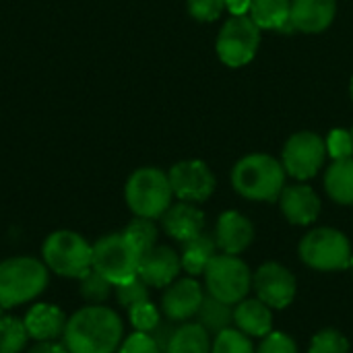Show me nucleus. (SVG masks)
Instances as JSON below:
<instances>
[{"mask_svg":"<svg viewBox=\"0 0 353 353\" xmlns=\"http://www.w3.org/2000/svg\"><path fill=\"white\" fill-rule=\"evenodd\" d=\"M27 353H68V350L54 341H37Z\"/></svg>","mask_w":353,"mask_h":353,"instance_id":"obj_37","label":"nucleus"},{"mask_svg":"<svg viewBox=\"0 0 353 353\" xmlns=\"http://www.w3.org/2000/svg\"><path fill=\"white\" fill-rule=\"evenodd\" d=\"M2 310H4V308H2V306H0V321H2V319H4V316H2Z\"/></svg>","mask_w":353,"mask_h":353,"instance_id":"obj_41","label":"nucleus"},{"mask_svg":"<svg viewBox=\"0 0 353 353\" xmlns=\"http://www.w3.org/2000/svg\"><path fill=\"white\" fill-rule=\"evenodd\" d=\"M261 46V27L250 19V14H232L215 41L219 60L230 68H240L248 64Z\"/></svg>","mask_w":353,"mask_h":353,"instance_id":"obj_9","label":"nucleus"},{"mask_svg":"<svg viewBox=\"0 0 353 353\" xmlns=\"http://www.w3.org/2000/svg\"><path fill=\"white\" fill-rule=\"evenodd\" d=\"M256 298L273 310H283L296 300L298 281L294 273L281 263H265L252 275Z\"/></svg>","mask_w":353,"mask_h":353,"instance_id":"obj_12","label":"nucleus"},{"mask_svg":"<svg viewBox=\"0 0 353 353\" xmlns=\"http://www.w3.org/2000/svg\"><path fill=\"white\" fill-rule=\"evenodd\" d=\"M120 316L101 304L85 306L66 321L64 345L68 353H114L122 343Z\"/></svg>","mask_w":353,"mask_h":353,"instance_id":"obj_1","label":"nucleus"},{"mask_svg":"<svg viewBox=\"0 0 353 353\" xmlns=\"http://www.w3.org/2000/svg\"><path fill=\"white\" fill-rule=\"evenodd\" d=\"M205 300L203 285L194 277H184L165 288L161 296V310L172 323H186L199 314V308Z\"/></svg>","mask_w":353,"mask_h":353,"instance_id":"obj_13","label":"nucleus"},{"mask_svg":"<svg viewBox=\"0 0 353 353\" xmlns=\"http://www.w3.org/2000/svg\"><path fill=\"white\" fill-rule=\"evenodd\" d=\"M141 252L120 234H108L93 244V271L105 277L114 288L139 277Z\"/></svg>","mask_w":353,"mask_h":353,"instance_id":"obj_7","label":"nucleus"},{"mask_svg":"<svg viewBox=\"0 0 353 353\" xmlns=\"http://www.w3.org/2000/svg\"><path fill=\"white\" fill-rule=\"evenodd\" d=\"M116 300L124 308H132L141 302H147L149 300V285L141 277H134L122 285H116Z\"/></svg>","mask_w":353,"mask_h":353,"instance_id":"obj_32","label":"nucleus"},{"mask_svg":"<svg viewBox=\"0 0 353 353\" xmlns=\"http://www.w3.org/2000/svg\"><path fill=\"white\" fill-rule=\"evenodd\" d=\"M213 238L223 254L240 256L254 240V225L246 215L238 211H225L217 219Z\"/></svg>","mask_w":353,"mask_h":353,"instance_id":"obj_15","label":"nucleus"},{"mask_svg":"<svg viewBox=\"0 0 353 353\" xmlns=\"http://www.w3.org/2000/svg\"><path fill=\"white\" fill-rule=\"evenodd\" d=\"M211 353H256L252 337L244 335L240 329L230 327L215 335Z\"/></svg>","mask_w":353,"mask_h":353,"instance_id":"obj_28","label":"nucleus"},{"mask_svg":"<svg viewBox=\"0 0 353 353\" xmlns=\"http://www.w3.org/2000/svg\"><path fill=\"white\" fill-rule=\"evenodd\" d=\"M250 4H252V0H225V8L232 14H246V12H250Z\"/></svg>","mask_w":353,"mask_h":353,"instance_id":"obj_38","label":"nucleus"},{"mask_svg":"<svg viewBox=\"0 0 353 353\" xmlns=\"http://www.w3.org/2000/svg\"><path fill=\"white\" fill-rule=\"evenodd\" d=\"M205 285L209 296L236 306L252 290V271L250 267L234 254H215L209 267L205 269Z\"/></svg>","mask_w":353,"mask_h":353,"instance_id":"obj_8","label":"nucleus"},{"mask_svg":"<svg viewBox=\"0 0 353 353\" xmlns=\"http://www.w3.org/2000/svg\"><path fill=\"white\" fill-rule=\"evenodd\" d=\"M285 170L283 163L267 153H252L242 157L232 170V186L234 190L259 203L279 201L285 188Z\"/></svg>","mask_w":353,"mask_h":353,"instance_id":"obj_2","label":"nucleus"},{"mask_svg":"<svg viewBox=\"0 0 353 353\" xmlns=\"http://www.w3.org/2000/svg\"><path fill=\"white\" fill-rule=\"evenodd\" d=\"M172 184L159 168H139L124 186V199L134 217L159 219L172 207Z\"/></svg>","mask_w":353,"mask_h":353,"instance_id":"obj_4","label":"nucleus"},{"mask_svg":"<svg viewBox=\"0 0 353 353\" xmlns=\"http://www.w3.org/2000/svg\"><path fill=\"white\" fill-rule=\"evenodd\" d=\"M279 209L283 217L294 225H310L321 215V199L308 184L285 186L279 196Z\"/></svg>","mask_w":353,"mask_h":353,"instance_id":"obj_16","label":"nucleus"},{"mask_svg":"<svg viewBox=\"0 0 353 353\" xmlns=\"http://www.w3.org/2000/svg\"><path fill=\"white\" fill-rule=\"evenodd\" d=\"M163 232L184 244L205 232V213L194 203H176L161 215Z\"/></svg>","mask_w":353,"mask_h":353,"instance_id":"obj_17","label":"nucleus"},{"mask_svg":"<svg viewBox=\"0 0 353 353\" xmlns=\"http://www.w3.org/2000/svg\"><path fill=\"white\" fill-rule=\"evenodd\" d=\"M128 319L134 331H141V333H153L159 327V310L149 300L128 308Z\"/></svg>","mask_w":353,"mask_h":353,"instance_id":"obj_31","label":"nucleus"},{"mask_svg":"<svg viewBox=\"0 0 353 353\" xmlns=\"http://www.w3.org/2000/svg\"><path fill=\"white\" fill-rule=\"evenodd\" d=\"M29 333L25 323L12 316L0 321V353H21L27 345Z\"/></svg>","mask_w":353,"mask_h":353,"instance_id":"obj_26","label":"nucleus"},{"mask_svg":"<svg viewBox=\"0 0 353 353\" xmlns=\"http://www.w3.org/2000/svg\"><path fill=\"white\" fill-rule=\"evenodd\" d=\"M350 271H352V277H353V256H352V261H350V267H347Z\"/></svg>","mask_w":353,"mask_h":353,"instance_id":"obj_39","label":"nucleus"},{"mask_svg":"<svg viewBox=\"0 0 353 353\" xmlns=\"http://www.w3.org/2000/svg\"><path fill=\"white\" fill-rule=\"evenodd\" d=\"M182 271L180 254L170 246H153L139 261V277L149 288L172 285Z\"/></svg>","mask_w":353,"mask_h":353,"instance_id":"obj_14","label":"nucleus"},{"mask_svg":"<svg viewBox=\"0 0 353 353\" xmlns=\"http://www.w3.org/2000/svg\"><path fill=\"white\" fill-rule=\"evenodd\" d=\"M211 333L201 323H184L174 329L165 353H211Z\"/></svg>","mask_w":353,"mask_h":353,"instance_id":"obj_23","label":"nucleus"},{"mask_svg":"<svg viewBox=\"0 0 353 353\" xmlns=\"http://www.w3.org/2000/svg\"><path fill=\"white\" fill-rule=\"evenodd\" d=\"M302 263L314 271H343L352 261V244L347 236L335 228L310 230L298 246Z\"/></svg>","mask_w":353,"mask_h":353,"instance_id":"obj_6","label":"nucleus"},{"mask_svg":"<svg viewBox=\"0 0 353 353\" xmlns=\"http://www.w3.org/2000/svg\"><path fill=\"white\" fill-rule=\"evenodd\" d=\"M188 12L201 23H213L221 17L225 0H188Z\"/></svg>","mask_w":353,"mask_h":353,"instance_id":"obj_34","label":"nucleus"},{"mask_svg":"<svg viewBox=\"0 0 353 353\" xmlns=\"http://www.w3.org/2000/svg\"><path fill=\"white\" fill-rule=\"evenodd\" d=\"M132 246L141 252V256L151 250L153 246H157V228L153 223V219H145V217H134L122 232Z\"/></svg>","mask_w":353,"mask_h":353,"instance_id":"obj_27","label":"nucleus"},{"mask_svg":"<svg viewBox=\"0 0 353 353\" xmlns=\"http://www.w3.org/2000/svg\"><path fill=\"white\" fill-rule=\"evenodd\" d=\"M325 159H327L325 139H321L316 132L310 130L292 134L281 153V163L285 174L300 182L314 178L325 165Z\"/></svg>","mask_w":353,"mask_h":353,"instance_id":"obj_10","label":"nucleus"},{"mask_svg":"<svg viewBox=\"0 0 353 353\" xmlns=\"http://www.w3.org/2000/svg\"><path fill=\"white\" fill-rule=\"evenodd\" d=\"M48 267L31 256H12L0 263V306L4 310L35 300L48 288Z\"/></svg>","mask_w":353,"mask_h":353,"instance_id":"obj_3","label":"nucleus"},{"mask_svg":"<svg viewBox=\"0 0 353 353\" xmlns=\"http://www.w3.org/2000/svg\"><path fill=\"white\" fill-rule=\"evenodd\" d=\"M81 281V296L85 300H89L91 304H101L110 298V292H112V283L101 277L97 271L91 269V273H87Z\"/></svg>","mask_w":353,"mask_h":353,"instance_id":"obj_30","label":"nucleus"},{"mask_svg":"<svg viewBox=\"0 0 353 353\" xmlns=\"http://www.w3.org/2000/svg\"><path fill=\"white\" fill-rule=\"evenodd\" d=\"M217 242L211 234L203 232L201 236L188 240L182 244V269L190 275V277H199L205 273V269L209 267V263L213 261V256L217 254Z\"/></svg>","mask_w":353,"mask_h":353,"instance_id":"obj_22","label":"nucleus"},{"mask_svg":"<svg viewBox=\"0 0 353 353\" xmlns=\"http://www.w3.org/2000/svg\"><path fill=\"white\" fill-rule=\"evenodd\" d=\"M43 265L68 279H83L93 269V246L77 232L58 230L43 240Z\"/></svg>","mask_w":353,"mask_h":353,"instance_id":"obj_5","label":"nucleus"},{"mask_svg":"<svg viewBox=\"0 0 353 353\" xmlns=\"http://www.w3.org/2000/svg\"><path fill=\"white\" fill-rule=\"evenodd\" d=\"M337 14V0H292V25L302 33H323Z\"/></svg>","mask_w":353,"mask_h":353,"instance_id":"obj_18","label":"nucleus"},{"mask_svg":"<svg viewBox=\"0 0 353 353\" xmlns=\"http://www.w3.org/2000/svg\"><path fill=\"white\" fill-rule=\"evenodd\" d=\"M350 93H352V101H353V77H352V85H350Z\"/></svg>","mask_w":353,"mask_h":353,"instance_id":"obj_40","label":"nucleus"},{"mask_svg":"<svg viewBox=\"0 0 353 353\" xmlns=\"http://www.w3.org/2000/svg\"><path fill=\"white\" fill-rule=\"evenodd\" d=\"M172 192L184 203H205L215 192V174L201 159H184L168 172Z\"/></svg>","mask_w":353,"mask_h":353,"instance_id":"obj_11","label":"nucleus"},{"mask_svg":"<svg viewBox=\"0 0 353 353\" xmlns=\"http://www.w3.org/2000/svg\"><path fill=\"white\" fill-rule=\"evenodd\" d=\"M196 316L199 323L213 335L234 327V308L213 296H205Z\"/></svg>","mask_w":353,"mask_h":353,"instance_id":"obj_25","label":"nucleus"},{"mask_svg":"<svg viewBox=\"0 0 353 353\" xmlns=\"http://www.w3.org/2000/svg\"><path fill=\"white\" fill-rule=\"evenodd\" d=\"M325 190L339 205H353V157L333 161L325 174Z\"/></svg>","mask_w":353,"mask_h":353,"instance_id":"obj_24","label":"nucleus"},{"mask_svg":"<svg viewBox=\"0 0 353 353\" xmlns=\"http://www.w3.org/2000/svg\"><path fill=\"white\" fill-rule=\"evenodd\" d=\"M292 0H252L250 19L261 29L275 31H296L292 25Z\"/></svg>","mask_w":353,"mask_h":353,"instance_id":"obj_21","label":"nucleus"},{"mask_svg":"<svg viewBox=\"0 0 353 353\" xmlns=\"http://www.w3.org/2000/svg\"><path fill=\"white\" fill-rule=\"evenodd\" d=\"M352 139H353V128H352Z\"/></svg>","mask_w":353,"mask_h":353,"instance_id":"obj_42","label":"nucleus"},{"mask_svg":"<svg viewBox=\"0 0 353 353\" xmlns=\"http://www.w3.org/2000/svg\"><path fill=\"white\" fill-rule=\"evenodd\" d=\"M256 353H300L294 337L285 333L271 331L267 337H263L261 345L256 347Z\"/></svg>","mask_w":353,"mask_h":353,"instance_id":"obj_36","label":"nucleus"},{"mask_svg":"<svg viewBox=\"0 0 353 353\" xmlns=\"http://www.w3.org/2000/svg\"><path fill=\"white\" fill-rule=\"evenodd\" d=\"M25 329L35 341H54L66 329L64 312L54 304H35L25 314Z\"/></svg>","mask_w":353,"mask_h":353,"instance_id":"obj_20","label":"nucleus"},{"mask_svg":"<svg viewBox=\"0 0 353 353\" xmlns=\"http://www.w3.org/2000/svg\"><path fill=\"white\" fill-rule=\"evenodd\" d=\"M325 145H327V155L333 157V161L353 157L352 130H345V128L331 130L329 137L325 139Z\"/></svg>","mask_w":353,"mask_h":353,"instance_id":"obj_33","label":"nucleus"},{"mask_svg":"<svg viewBox=\"0 0 353 353\" xmlns=\"http://www.w3.org/2000/svg\"><path fill=\"white\" fill-rule=\"evenodd\" d=\"M234 327L252 339H263L273 331V308L259 298H244L234 308Z\"/></svg>","mask_w":353,"mask_h":353,"instance_id":"obj_19","label":"nucleus"},{"mask_svg":"<svg viewBox=\"0 0 353 353\" xmlns=\"http://www.w3.org/2000/svg\"><path fill=\"white\" fill-rule=\"evenodd\" d=\"M118 353H161V347L151 333L134 331L120 343Z\"/></svg>","mask_w":353,"mask_h":353,"instance_id":"obj_35","label":"nucleus"},{"mask_svg":"<svg viewBox=\"0 0 353 353\" xmlns=\"http://www.w3.org/2000/svg\"><path fill=\"white\" fill-rule=\"evenodd\" d=\"M308 353H350V341L337 329H323L312 337Z\"/></svg>","mask_w":353,"mask_h":353,"instance_id":"obj_29","label":"nucleus"}]
</instances>
